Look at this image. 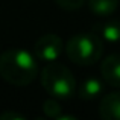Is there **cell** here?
Returning <instances> with one entry per match:
<instances>
[{
    "instance_id": "1",
    "label": "cell",
    "mask_w": 120,
    "mask_h": 120,
    "mask_svg": "<svg viewBox=\"0 0 120 120\" xmlns=\"http://www.w3.org/2000/svg\"><path fill=\"white\" fill-rule=\"evenodd\" d=\"M38 75L34 53L24 49H8L0 55V76L15 87H26Z\"/></svg>"
},
{
    "instance_id": "2",
    "label": "cell",
    "mask_w": 120,
    "mask_h": 120,
    "mask_svg": "<svg viewBox=\"0 0 120 120\" xmlns=\"http://www.w3.org/2000/svg\"><path fill=\"white\" fill-rule=\"evenodd\" d=\"M68 59L76 65H93L102 58L103 41L94 32H84L70 37L64 46Z\"/></svg>"
},
{
    "instance_id": "3",
    "label": "cell",
    "mask_w": 120,
    "mask_h": 120,
    "mask_svg": "<svg viewBox=\"0 0 120 120\" xmlns=\"http://www.w3.org/2000/svg\"><path fill=\"white\" fill-rule=\"evenodd\" d=\"M41 85L52 97L58 100H67L76 91V79L65 65L58 62H47L41 70Z\"/></svg>"
},
{
    "instance_id": "4",
    "label": "cell",
    "mask_w": 120,
    "mask_h": 120,
    "mask_svg": "<svg viewBox=\"0 0 120 120\" xmlns=\"http://www.w3.org/2000/svg\"><path fill=\"white\" fill-rule=\"evenodd\" d=\"M64 50L62 40L55 34H46L37 40L34 46V56L44 62H53L59 58V55Z\"/></svg>"
},
{
    "instance_id": "5",
    "label": "cell",
    "mask_w": 120,
    "mask_h": 120,
    "mask_svg": "<svg viewBox=\"0 0 120 120\" xmlns=\"http://www.w3.org/2000/svg\"><path fill=\"white\" fill-rule=\"evenodd\" d=\"M103 82L114 88H120V55L111 53L100 64Z\"/></svg>"
},
{
    "instance_id": "6",
    "label": "cell",
    "mask_w": 120,
    "mask_h": 120,
    "mask_svg": "<svg viewBox=\"0 0 120 120\" xmlns=\"http://www.w3.org/2000/svg\"><path fill=\"white\" fill-rule=\"evenodd\" d=\"M99 114L105 120H120V91H112L102 97Z\"/></svg>"
},
{
    "instance_id": "7",
    "label": "cell",
    "mask_w": 120,
    "mask_h": 120,
    "mask_svg": "<svg viewBox=\"0 0 120 120\" xmlns=\"http://www.w3.org/2000/svg\"><path fill=\"white\" fill-rule=\"evenodd\" d=\"M93 32L102 41L119 43L120 41V20H109L105 23H97L93 26Z\"/></svg>"
},
{
    "instance_id": "8",
    "label": "cell",
    "mask_w": 120,
    "mask_h": 120,
    "mask_svg": "<svg viewBox=\"0 0 120 120\" xmlns=\"http://www.w3.org/2000/svg\"><path fill=\"white\" fill-rule=\"evenodd\" d=\"M102 93H103V81L94 76L87 78L78 88V94L84 100H94L99 96H102Z\"/></svg>"
},
{
    "instance_id": "9",
    "label": "cell",
    "mask_w": 120,
    "mask_h": 120,
    "mask_svg": "<svg viewBox=\"0 0 120 120\" xmlns=\"http://www.w3.org/2000/svg\"><path fill=\"white\" fill-rule=\"evenodd\" d=\"M120 6V0H88V8L94 15L108 17Z\"/></svg>"
},
{
    "instance_id": "10",
    "label": "cell",
    "mask_w": 120,
    "mask_h": 120,
    "mask_svg": "<svg viewBox=\"0 0 120 120\" xmlns=\"http://www.w3.org/2000/svg\"><path fill=\"white\" fill-rule=\"evenodd\" d=\"M43 111L46 112L47 117L50 119H55V120H76V116H71V114H62V106L59 105L58 99L56 97H50V99L44 100L43 103Z\"/></svg>"
},
{
    "instance_id": "11",
    "label": "cell",
    "mask_w": 120,
    "mask_h": 120,
    "mask_svg": "<svg viewBox=\"0 0 120 120\" xmlns=\"http://www.w3.org/2000/svg\"><path fill=\"white\" fill-rule=\"evenodd\" d=\"M84 2L85 0H55L56 5L65 11H76L84 5Z\"/></svg>"
},
{
    "instance_id": "12",
    "label": "cell",
    "mask_w": 120,
    "mask_h": 120,
    "mask_svg": "<svg viewBox=\"0 0 120 120\" xmlns=\"http://www.w3.org/2000/svg\"><path fill=\"white\" fill-rule=\"evenodd\" d=\"M24 119H26V116L15 111H6L0 114V120H24Z\"/></svg>"
}]
</instances>
